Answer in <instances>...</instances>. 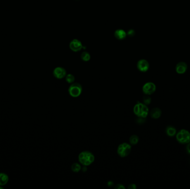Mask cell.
<instances>
[{
	"instance_id": "22",
	"label": "cell",
	"mask_w": 190,
	"mask_h": 189,
	"mask_svg": "<svg viewBox=\"0 0 190 189\" xmlns=\"http://www.w3.org/2000/svg\"><path fill=\"white\" fill-rule=\"evenodd\" d=\"M127 34H128V35H129L130 36H133L135 34V32L133 30H129L128 31Z\"/></svg>"
},
{
	"instance_id": "26",
	"label": "cell",
	"mask_w": 190,
	"mask_h": 189,
	"mask_svg": "<svg viewBox=\"0 0 190 189\" xmlns=\"http://www.w3.org/2000/svg\"><path fill=\"white\" fill-rule=\"evenodd\" d=\"M0 189H4V188H3V187H2V186H0Z\"/></svg>"
},
{
	"instance_id": "4",
	"label": "cell",
	"mask_w": 190,
	"mask_h": 189,
	"mask_svg": "<svg viewBox=\"0 0 190 189\" xmlns=\"http://www.w3.org/2000/svg\"><path fill=\"white\" fill-rule=\"evenodd\" d=\"M82 87L78 83H73L68 88V93L73 98L78 97L82 92Z\"/></svg>"
},
{
	"instance_id": "19",
	"label": "cell",
	"mask_w": 190,
	"mask_h": 189,
	"mask_svg": "<svg viewBox=\"0 0 190 189\" xmlns=\"http://www.w3.org/2000/svg\"><path fill=\"white\" fill-rule=\"evenodd\" d=\"M143 102L145 105H149L151 102V98L149 96V95H146L143 98Z\"/></svg>"
},
{
	"instance_id": "7",
	"label": "cell",
	"mask_w": 190,
	"mask_h": 189,
	"mask_svg": "<svg viewBox=\"0 0 190 189\" xmlns=\"http://www.w3.org/2000/svg\"><path fill=\"white\" fill-rule=\"evenodd\" d=\"M53 74L57 79H62L66 76V71L65 68L61 67H58L54 68L53 72Z\"/></svg>"
},
{
	"instance_id": "3",
	"label": "cell",
	"mask_w": 190,
	"mask_h": 189,
	"mask_svg": "<svg viewBox=\"0 0 190 189\" xmlns=\"http://www.w3.org/2000/svg\"><path fill=\"white\" fill-rule=\"evenodd\" d=\"M118 155L121 158H125L127 157L131 151V144L123 143L120 144L117 148Z\"/></svg>"
},
{
	"instance_id": "25",
	"label": "cell",
	"mask_w": 190,
	"mask_h": 189,
	"mask_svg": "<svg viewBox=\"0 0 190 189\" xmlns=\"http://www.w3.org/2000/svg\"><path fill=\"white\" fill-rule=\"evenodd\" d=\"M112 185H113V183L112 181H109V183H108V186H112Z\"/></svg>"
},
{
	"instance_id": "23",
	"label": "cell",
	"mask_w": 190,
	"mask_h": 189,
	"mask_svg": "<svg viewBox=\"0 0 190 189\" xmlns=\"http://www.w3.org/2000/svg\"><path fill=\"white\" fill-rule=\"evenodd\" d=\"M128 189H136V185L132 184L129 185L128 187Z\"/></svg>"
},
{
	"instance_id": "2",
	"label": "cell",
	"mask_w": 190,
	"mask_h": 189,
	"mask_svg": "<svg viewBox=\"0 0 190 189\" xmlns=\"http://www.w3.org/2000/svg\"><path fill=\"white\" fill-rule=\"evenodd\" d=\"M133 112L138 117L146 118L149 112V108L145 104L139 103L136 104L133 108Z\"/></svg>"
},
{
	"instance_id": "11",
	"label": "cell",
	"mask_w": 190,
	"mask_h": 189,
	"mask_svg": "<svg viewBox=\"0 0 190 189\" xmlns=\"http://www.w3.org/2000/svg\"><path fill=\"white\" fill-rule=\"evenodd\" d=\"M161 110L160 108H154L150 112V115L154 119H158L161 115Z\"/></svg>"
},
{
	"instance_id": "24",
	"label": "cell",
	"mask_w": 190,
	"mask_h": 189,
	"mask_svg": "<svg viewBox=\"0 0 190 189\" xmlns=\"http://www.w3.org/2000/svg\"><path fill=\"white\" fill-rule=\"evenodd\" d=\"M186 149H187V153L190 154V142L187 145V148H186Z\"/></svg>"
},
{
	"instance_id": "14",
	"label": "cell",
	"mask_w": 190,
	"mask_h": 189,
	"mask_svg": "<svg viewBox=\"0 0 190 189\" xmlns=\"http://www.w3.org/2000/svg\"><path fill=\"white\" fill-rule=\"evenodd\" d=\"M166 131L167 135L169 136H173L176 134V129L173 126H168Z\"/></svg>"
},
{
	"instance_id": "17",
	"label": "cell",
	"mask_w": 190,
	"mask_h": 189,
	"mask_svg": "<svg viewBox=\"0 0 190 189\" xmlns=\"http://www.w3.org/2000/svg\"><path fill=\"white\" fill-rule=\"evenodd\" d=\"M75 80V78L73 74H68L66 76V81L69 84H72L73 83H74Z\"/></svg>"
},
{
	"instance_id": "16",
	"label": "cell",
	"mask_w": 190,
	"mask_h": 189,
	"mask_svg": "<svg viewBox=\"0 0 190 189\" xmlns=\"http://www.w3.org/2000/svg\"><path fill=\"white\" fill-rule=\"evenodd\" d=\"M81 165L77 162L73 163L71 166V170L74 172H78L81 170Z\"/></svg>"
},
{
	"instance_id": "18",
	"label": "cell",
	"mask_w": 190,
	"mask_h": 189,
	"mask_svg": "<svg viewBox=\"0 0 190 189\" xmlns=\"http://www.w3.org/2000/svg\"><path fill=\"white\" fill-rule=\"evenodd\" d=\"M81 59L85 62L88 61L91 58L90 54H89L87 52H82L81 56Z\"/></svg>"
},
{
	"instance_id": "6",
	"label": "cell",
	"mask_w": 190,
	"mask_h": 189,
	"mask_svg": "<svg viewBox=\"0 0 190 189\" xmlns=\"http://www.w3.org/2000/svg\"><path fill=\"white\" fill-rule=\"evenodd\" d=\"M156 89V85L152 82L145 83L142 87V91L146 95H151L154 93Z\"/></svg>"
},
{
	"instance_id": "15",
	"label": "cell",
	"mask_w": 190,
	"mask_h": 189,
	"mask_svg": "<svg viewBox=\"0 0 190 189\" xmlns=\"http://www.w3.org/2000/svg\"><path fill=\"white\" fill-rule=\"evenodd\" d=\"M139 141V138L137 135H132L130 136V139H129V141H130V144L132 145H135L138 143Z\"/></svg>"
},
{
	"instance_id": "12",
	"label": "cell",
	"mask_w": 190,
	"mask_h": 189,
	"mask_svg": "<svg viewBox=\"0 0 190 189\" xmlns=\"http://www.w3.org/2000/svg\"><path fill=\"white\" fill-rule=\"evenodd\" d=\"M126 33L123 30L119 29L116 30L115 32V37L120 40H122L126 38Z\"/></svg>"
},
{
	"instance_id": "10",
	"label": "cell",
	"mask_w": 190,
	"mask_h": 189,
	"mask_svg": "<svg viewBox=\"0 0 190 189\" xmlns=\"http://www.w3.org/2000/svg\"><path fill=\"white\" fill-rule=\"evenodd\" d=\"M187 69V65L185 62H181L177 64L176 66V71L178 74H183L185 73Z\"/></svg>"
},
{
	"instance_id": "1",
	"label": "cell",
	"mask_w": 190,
	"mask_h": 189,
	"mask_svg": "<svg viewBox=\"0 0 190 189\" xmlns=\"http://www.w3.org/2000/svg\"><path fill=\"white\" fill-rule=\"evenodd\" d=\"M95 156L89 151H83L78 155L79 162L83 166H89L95 161Z\"/></svg>"
},
{
	"instance_id": "21",
	"label": "cell",
	"mask_w": 190,
	"mask_h": 189,
	"mask_svg": "<svg viewBox=\"0 0 190 189\" xmlns=\"http://www.w3.org/2000/svg\"><path fill=\"white\" fill-rule=\"evenodd\" d=\"M115 189H125V187L122 184H117L116 185V186L115 187Z\"/></svg>"
},
{
	"instance_id": "9",
	"label": "cell",
	"mask_w": 190,
	"mask_h": 189,
	"mask_svg": "<svg viewBox=\"0 0 190 189\" xmlns=\"http://www.w3.org/2000/svg\"><path fill=\"white\" fill-rule=\"evenodd\" d=\"M82 43L78 40L75 39L70 42V48L73 52H78L80 51L82 48Z\"/></svg>"
},
{
	"instance_id": "5",
	"label": "cell",
	"mask_w": 190,
	"mask_h": 189,
	"mask_svg": "<svg viewBox=\"0 0 190 189\" xmlns=\"http://www.w3.org/2000/svg\"><path fill=\"white\" fill-rule=\"evenodd\" d=\"M177 140L181 144H188L190 142V133L185 129L181 130L176 135Z\"/></svg>"
},
{
	"instance_id": "13",
	"label": "cell",
	"mask_w": 190,
	"mask_h": 189,
	"mask_svg": "<svg viewBox=\"0 0 190 189\" xmlns=\"http://www.w3.org/2000/svg\"><path fill=\"white\" fill-rule=\"evenodd\" d=\"M9 180V177L6 174L0 172V186H3L7 184Z\"/></svg>"
},
{
	"instance_id": "8",
	"label": "cell",
	"mask_w": 190,
	"mask_h": 189,
	"mask_svg": "<svg viewBox=\"0 0 190 189\" xmlns=\"http://www.w3.org/2000/svg\"><path fill=\"white\" fill-rule=\"evenodd\" d=\"M137 67L138 69L141 72H147L149 69V63L145 59H141L138 62Z\"/></svg>"
},
{
	"instance_id": "20",
	"label": "cell",
	"mask_w": 190,
	"mask_h": 189,
	"mask_svg": "<svg viewBox=\"0 0 190 189\" xmlns=\"http://www.w3.org/2000/svg\"><path fill=\"white\" fill-rule=\"evenodd\" d=\"M145 121H146L145 118L138 117L137 119V123H138L139 124H140L145 123Z\"/></svg>"
}]
</instances>
